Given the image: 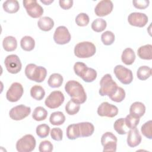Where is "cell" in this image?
<instances>
[{
    "label": "cell",
    "instance_id": "19",
    "mask_svg": "<svg viewBox=\"0 0 152 152\" xmlns=\"http://www.w3.org/2000/svg\"><path fill=\"white\" fill-rule=\"evenodd\" d=\"M80 137H88L91 136L94 131V125L88 122L78 123Z\"/></svg>",
    "mask_w": 152,
    "mask_h": 152
},
{
    "label": "cell",
    "instance_id": "1",
    "mask_svg": "<svg viewBox=\"0 0 152 152\" xmlns=\"http://www.w3.org/2000/svg\"><path fill=\"white\" fill-rule=\"evenodd\" d=\"M65 90L71 97V100L77 104L84 103L87 95L83 86L77 81L69 80L65 86Z\"/></svg>",
    "mask_w": 152,
    "mask_h": 152
},
{
    "label": "cell",
    "instance_id": "37",
    "mask_svg": "<svg viewBox=\"0 0 152 152\" xmlns=\"http://www.w3.org/2000/svg\"><path fill=\"white\" fill-rule=\"evenodd\" d=\"M50 131V127L47 124H40L36 127V132L37 135L40 138H44L48 136Z\"/></svg>",
    "mask_w": 152,
    "mask_h": 152
},
{
    "label": "cell",
    "instance_id": "4",
    "mask_svg": "<svg viewBox=\"0 0 152 152\" xmlns=\"http://www.w3.org/2000/svg\"><path fill=\"white\" fill-rule=\"evenodd\" d=\"M100 88L99 91V93L101 96H107L110 97L112 96L117 90L118 87L117 84L112 79L110 74H105L101 79L100 81Z\"/></svg>",
    "mask_w": 152,
    "mask_h": 152
},
{
    "label": "cell",
    "instance_id": "2",
    "mask_svg": "<svg viewBox=\"0 0 152 152\" xmlns=\"http://www.w3.org/2000/svg\"><path fill=\"white\" fill-rule=\"evenodd\" d=\"M24 72L27 78L36 83L43 81L47 75V70L45 67L37 66L34 64H28Z\"/></svg>",
    "mask_w": 152,
    "mask_h": 152
},
{
    "label": "cell",
    "instance_id": "39",
    "mask_svg": "<svg viewBox=\"0 0 152 152\" xmlns=\"http://www.w3.org/2000/svg\"><path fill=\"white\" fill-rule=\"evenodd\" d=\"M143 135L148 139L152 138V121L151 120L144 123L141 128Z\"/></svg>",
    "mask_w": 152,
    "mask_h": 152
},
{
    "label": "cell",
    "instance_id": "6",
    "mask_svg": "<svg viewBox=\"0 0 152 152\" xmlns=\"http://www.w3.org/2000/svg\"><path fill=\"white\" fill-rule=\"evenodd\" d=\"M36 141L31 134H26L16 142V149L19 152H31L34 150Z\"/></svg>",
    "mask_w": 152,
    "mask_h": 152
},
{
    "label": "cell",
    "instance_id": "25",
    "mask_svg": "<svg viewBox=\"0 0 152 152\" xmlns=\"http://www.w3.org/2000/svg\"><path fill=\"white\" fill-rule=\"evenodd\" d=\"M4 11L8 13L13 14L17 12L19 8V3L17 0H7L2 4Z\"/></svg>",
    "mask_w": 152,
    "mask_h": 152
},
{
    "label": "cell",
    "instance_id": "5",
    "mask_svg": "<svg viewBox=\"0 0 152 152\" xmlns=\"http://www.w3.org/2000/svg\"><path fill=\"white\" fill-rule=\"evenodd\" d=\"M74 52L75 55L79 58H87L95 54L96 48L90 42H82L75 46Z\"/></svg>",
    "mask_w": 152,
    "mask_h": 152
},
{
    "label": "cell",
    "instance_id": "10",
    "mask_svg": "<svg viewBox=\"0 0 152 152\" xmlns=\"http://www.w3.org/2000/svg\"><path fill=\"white\" fill-rule=\"evenodd\" d=\"M117 138L111 132H106L103 134L101 138V143L103 146V151H116L117 147Z\"/></svg>",
    "mask_w": 152,
    "mask_h": 152
},
{
    "label": "cell",
    "instance_id": "45",
    "mask_svg": "<svg viewBox=\"0 0 152 152\" xmlns=\"http://www.w3.org/2000/svg\"><path fill=\"white\" fill-rule=\"evenodd\" d=\"M60 7L64 10H69L72 7L73 1L72 0H60L59 1Z\"/></svg>",
    "mask_w": 152,
    "mask_h": 152
},
{
    "label": "cell",
    "instance_id": "33",
    "mask_svg": "<svg viewBox=\"0 0 152 152\" xmlns=\"http://www.w3.org/2000/svg\"><path fill=\"white\" fill-rule=\"evenodd\" d=\"M151 75V68L147 66H140L137 71V76L140 80H145Z\"/></svg>",
    "mask_w": 152,
    "mask_h": 152
},
{
    "label": "cell",
    "instance_id": "16",
    "mask_svg": "<svg viewBox=\"0 0 152 152\" xmlns=\"http://www.w3.org/2000/svg\"><path fill=\"white\" fill-rule=\"evenodd\" d=\"M148 18L146 14L141 12H131L128 17V21L129 24L132 26L143 27L147 22Z\"/></svg>",
    "mask_w": 152,
    "mask_h": 152
},
{
    "label": "cell",
    "instance_id": "21",
    "mask_svg": "<svg viewBox=\"0 0 152 152\" xmlns=\"http://www.w3.org/2000/svg\"><path fill=\"white\" fill-rule=\"evenodd\" d=\"M137 55L141 59L151 60L152 59V45L148 44L140 47L137 50Z\"/></svg>",
    "mask_w": 152,
    "mask_h": 152
},
{
    "label": "cell",
    "instance_id": "11",
    "mask_svg": "<svg viewBox=\"0 0 152 152\" xmlns=\"http://www.w3.org/2000/svg\"><path fill=\"white\" fill-rule=\"evenodd\" d=\"M65 97L64 94L60 91H53L46 97L45 104L50 109H56L59 107L64 102Z\"/></svg>",
    "mask_w": 152,
    "mask_h": 152
},
{
    "label": "cell",
    "instance_id": "17",
    "mask_svg": "<svg viewBox=\"0 0 152 152\" xmlns=\"http://www.w3.org/2000/svg\"><path fill=\"white\" fill-rule=\"evenodd\" d=\"M113 5L110 0H102L100 1L94 8V12L98 17H104L109 14L113 10Z\"/></svg>",
    "mask_w": 152,
    "mask_h": 152
},
{
    "label": "cell",
    "instance_id": "38",
    "mask_svg": "<svg viewBox=\"0 0 152 152\" xmlns=\"http://www.w3.org/2000/svg\"><path fill=\"white\" fill-rule=\"evenodd\" d=\"M101 40L104 45H110L115 41V34L110 31H106L102 33Z\"/></svg>",
    "mask_w": 152,
    "mask_h": 152
},
{
    "label": "cell",
    "instance_id": "15",
    "mask_svg": "<svg viewBox=\"0 0 152 152\" xmlns=\"http://www.w3.org/2000/svg\"><path fill=\"white\" fill-rule=\"evenodd\" d=\"M97 112L100 116L113 118L118 115V109L116 106L104 102L99 105Z\"/></svg>",
    "mask_w": 152,
    "mask_h": 152
},
{
    "label": "cell",
    "instance_id": "13",
    "mask_svg": "<svg viewBox=\"0 0 152 152\" xmlns=\"http://www.w3.org/2000/svg\"><path fill=\"white\" fill-rule=\"evenodd\" d=\"M23 92V87L20 83H13L7 91V99L11 102H16L22 97Z\"/></svg>",
    "mask_w": 152,
    "mask_h": 152
},
{
    "label": "cell",
    "instance_id": "41",
    "mask_svg": "<svg viewBox=\"0 0 152 152\" xmlns=\"http://www.w3.org/2000/svg\"><path fill=\"white\" fill-rule=\"evenodd\" d=\"M90 21L88 15L84 12L80 13L75 18V23L78 26H86Z\"/></svg>",
    "mask_w": 152,
    "mask_h": 152
},
{
    "label": "cell",
    "instance_id": "18",
    "mask_svg": "<svg viewBox=\"0 0 152 152\" xmlns=\"http://www.w3.org/2000/svg\"><path fill=\"white\" fill-rule=\"evenodd\" d=\"M127 144L131 148L138 146L141 142V136L139 132L138 129L137 128L130 129L127 132Z\"/></svg>",
    "mask_w": 152,
    "mask_h": 152
},
{
    "label": "cell",
    "instance_id": "29",
    "mask_svg": "<svg viewBox=\"0 0 152 152\" xmlns=\"http://www.w3.org/2000/svg\"><path fill=\"white\" fill-rule=\"evenodd\" d=\"M20 46L24 50L31 51L34 48L35 41L31 36H26L21 39Z\"/></svg>",
    "mask_w": 152,
    "mask_h": 152
},
{
    "label": "cell",
    "instance_id": "3",
    "mask_svg": "<svg viewBox=\"0 0 152 152\" xmlns=\"http://www.w3.org/2000/svg\"><path fill=\"white\" fill-rule=\"evenodd\" d=\"M75 74L81 77L86 83H91L94 81L97 77V72L91 68H88L83 62H77L74 65Z\"/></svg>",
    "mask_w": 152,
    "mask_h": 152
},
{
    "label": "cell",
    "instance_id": "28",
    "mask_svg": "<svg viewBox=\"0 0 152 152\" xmlns=\"http://www.w3.org/2000/svg\"><path fill=\"white\" fill-rule=\"evenodd\" d=\"M66 137L69 140H74L80 137L78 124H74L68 125L66 128Z\"/></svg>",
    "mask_w": 152,
    "mask_h": 152
},
{
    "label": "cell",
    "instance_id": "31",
    "mask_svg": "<svg viewBox=\"0 0 152 152\" xmlns=\"http://www.w3.org/2000/svg\"><path fill=\"white\" fill-rule=\"evenodd\" d=\"M47 110L42 106L36 107L32 114V118L36 121H43L47 118Z\"/></svg>",
    "mask_w": 152,
    "mask_h": 152
},
{
    "label": "cell",
    "instance_id": "34",
    "mask_svg": "<svg viewBox=\"0 0 152 152\" xmlns=\"http://www.w3.org/2000/svg\"><path fill=\"white\" fill-rule=\"evenodd\" d=\"M107 23L102 18H96L91 23V28L93 31L99 33L102 32L106 28Z\"/></svg>",
    "mask_w": 152,
    "mask_h": 152
},
{
    "label": "cell",
    "instance_id": "14",
    "mask_svg": "<svg viewBox=\"0 0 152 152\" xmlns=\"http://www.w3.org/2000/svg\"><path fill=\"white\" fill-rule=\"evenodd\" d=\"M71 34L68 28L63 26L58 27L53 34V40L56 44L65 45L71 40Z\"/></svg>",
    "mask_w": 152,
    "mask_h": 152
},
{
    "label": "cell",
    "instance_id": "40",
    "mask_svg": "<svg viewBox=\"0 0 152 152\" xmlns=\"http://www.w3.org/2000/svg\"><path fill=\"white\" fill-rule=\"evenodd\" d=\"M125 90L122 87H118L116 92L112 96H111L109 98L113 102L119 103L122 102L125 99Z\"/></svg>",
    "mask_w": 152,
    "mask_h": 152
},
{
    "label": "cell",
    "instance_id": "20",
    "mask_svg": "<svg viewBox=\"0 0 152 152\" xmlns=\"http://www.w3.org/2000/svg\"><path fill=\"white\" fill-rule=\"evenodd\" d=\"M145 112V105L140 102H135L133 103L129 108V114L141 118Z\"/></svg>",
    "mask_w": 152,
    "mask_h": 152
},
{
    "label": "cell",
    "instance_id": "26",
    "mask_svg": "<svg viewBox=\"0 0 152 152\" xmlns=\"http://www.w3.org/2000/svg\"><path fill=\"white\" fill-rule=\"evenodd\" d=\"M65 121V116L64 114L60 111L52 113L49 118V122L53 125H61Z\"/></svg>",
    "mask_w": 152,
    "mask_h": 152
},
{
    "label": "cell",
    "instance_id": "22",
    "mask_svg": "<svg viewBox=\"0 0 152 152\" xmlns=\"http://www.w3.org/2000/svg\"><path fill=\"white\" fill-rule=\"evenodd\" d=\"M37 26L39 28L44 31H50L54 26L53 20L49 17H43L40 18L38 22Z\"/></svg>",
    "mask_w": 152,
    "mask_h": 152
},
{
    "label": "cell",
    "instance_id": "8",
    "mask_svg": "<svg viewBox=\"0 0 152 152\" xmlns=\"http://www.w3.org/2000/svg\"><path fill=\"white\" fill-rule=\"evenodd\" d=\"M23 4L27 14L31 17L37 18L42 15L43 9L36 0H24Z\"/></svg>",
    "mask_w": 152,
    "mask_h": 152
},
{
    "label": "cell",
    "instance_id": "9",
    "mask_svg": "<svg viewBox=\"0 0 152 152\" xmlns=\"http://www.w3.org/2000/svg\"><path fill=\"white\" fill-rule=\"evenodd\" d=\"M4 64L7 70L11 74L18 73L22 67V64L19 57L14 54L8 55L4 61Z\"/></svg>",
    "mask_w": 152,
    "mask_h": 152
},
{
    "label": "cell",
    "instance_id": "7",
    "mask_svg": "<svg viewBox=\"0 0 152 152\" xmlns=\"http://www.w3.org/2000/svg\"><path fill=\"white\" fill-rule=\"evenodd\" d=\"M114 74L118 80L124 84H129L133 80L131 70L122 65H118L114 68Z\"/></svg>",
    "mask_w": 152,
    "mask_h": 152
},
{
    "label": "cell",
    "instance_id": "24",
    "mask_svg": "<svg viewBox=\"0 0 152 152\" xmlns=\"http://www.w3.org/2000/svg\"><path fill=\"white\" fill-rule=\"evenodd\" d=\"M4 49L7 52H12L16 49L17 47V42L16 39L11 36L5 37L2 42Z\"/></svg>",
    "mask_w": 152,
    "mask_h": 152
},
{
    "label": "cell",
    "instance_id": "23",
    "mask_svg": "<svg viewBox=\"0 0 152 152\" xmlns=\"http://www.w3.org/2000/svg\"><path fill=\"white\" fill-rule=\"evenodd\" d=\"M135 59V54L133 49L128 48H126L122 52L121 55V60L125 65H132Z\"/></svg>",
    "mask_w": 152,
    "mask_h": 152
},
{
    "label": "cell",
    "instance_id": "32",
    "mask_svg": "<svg viewBox=\"0 0 152 152\" xmlns=\"http://www.w3.org/2000/svg\"><path fill=\"white\" fill-rule=\"evenodd\" d=\"M113 128L120 135H124L128 132V127L125 125V118H119L117 119L114 124Z\"/></svg>",
    "mask_w": 152,
    "mask_h": 152
},
{
    "label": "cell",
    "instance_id": "36",
    "mask_svg": "<svg viewBox=\"0 0 152 152\" xmlns=\"http://www.w3.org/2000/svg\"><path fill=\"white\" fill-rule=\"evenodd\" d=\"M140 122V118L131 114L128 115L125 118V122L128 128L133 129L137 127Z\"/></svg>",
    "mask_w": 152,
    "mask_h": 152
},
{
    "label": "cell",
    "instance_id": "27",
    "mask_svg": "<svg viewBox=\"0 0 152 152\" xmlns=\"http://www.w3.org/2000/svg\"><path fill=\"white\" fill-rule=\"evenodd\" d=\"M64 79L62 76L58 73L51 74L48 80V84L52 88H58L61 86Z\"/></svg>",
    "mask_w": 152,
    "mask_h": 152
},
{
    "label": "cell",
    "instance_id": "35",
    "mask_svg": "<svg viewBox=\"0 0 152 152\" xmlns=\"http://www.w3.org/2000/svg\"><path fill=\"white\" fill-rule=\"evenodd\" d=\"M80 109L79 104L74 103L70 100L65 105V111L69 115H74L77 113Z\"/></svg>",
    "mask_w": 152,
    "mask_h": 152
},
{
    "label": "cell",
    "instance_id": "43",
    "mask_svg": "<svg viewBox=\"0 0 152 152\" xmlns=\"http://www.w3.org/2000/svg\"><path fill=\"white\" fill-rule=\"evenodd\" d=\"M50 136L55 141H61L62 140V131L59 128H53L50 131Z\"/></svg>",
    "mask_w": 152,
    "mask_h": 152
},
{
    "label": "cell",
    "instance_id": "44",
    "mask_svg": "<svg viewBox=\"0 0 152 152\" xmlns=\"http://www.w3.org/2000/svg\"><path fill=\"white\" fill-rule=\"evenodd\" d=\"M150 1L148 0H134L132 4L137 9H145L149 5Z\"/></svg>",
    "mask_w": 152,
    "mask_h": 152
},
{
    "label": "cell",
    "instance_id": "46",
    "mask_svg": "<svg viewBox=\"0 0 152 152\" xmlns=\"http://www.w3.org/2000/svg\"><path fill=\"white\" fill-rule=\"evenodd\" d=\"M40 2L45 5H49L50 4H51L52 2H53V0H50V1H46V0H45V1H42V0H40Z\"/></svg>",
    "mask_w": 152,
    "mask_h": 152
},
{
    "label": "cell",
    "instance_id": "30",
    "mask_svg": "<svg viewBox=\"0 0 152 152\" xmlns=\"http://www.w3.org/2000/svg\"><path fill=\"white\" fill-rule=\"evenodd\" d=\"M30 95L35 100H41L45 97V91L42 86L35 85L30 89Z\"/></svg>",
    "mask_w": 152,
    "mask_h": 152
},
{
    "label": "cell",
    "instance_id": "42",
    "mask_svg": "<svg viewBox=\"0 0 152 152\" xmlns=\"http://www.w3.org/2000/svg\"><path fill=\"white\" fill-rule=\"evenodd\" d=\"M53 144L50 141L45 140L40 143L39 151L40 152H51L53 150Z\"/></svg>",
    "mask_w": 152,
    "mask_h": 152
},
{
    "label": "cell",
    "instance_id": "12",
    "mask_svg": "<svg viewBox=\"0 0 152 152\" xmlns=\"http://www.w3.org/2000/svg\"><path fill=\"white\" fill-rule=\"evenodd\" d=\"M31 112V108L24 104L17 105L13 107L9 112L11 119L15 121H20L28 116Z\"/></svg>",
    "mask_w": 152,
    "mask_h": 152
}]
</instances>
